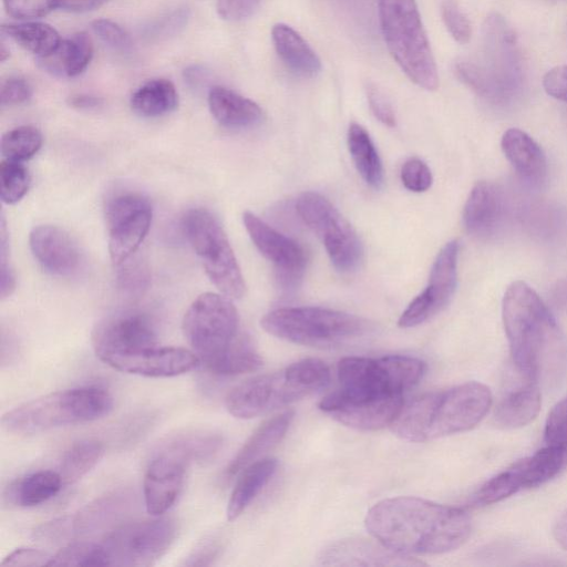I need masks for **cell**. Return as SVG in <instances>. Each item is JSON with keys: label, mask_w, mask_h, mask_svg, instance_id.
Here are the masks:
<instances>
[{"label": "cell", "mask_w": 567, "mask_h": 567, "mask_svg": "<svg viewBox=\"0 0 567 567\" xmlns=\"http://www.w3.org/2000/svg\"><path fill=\"white\" fill-rule=\"evenodd\" d=\"M491 405L492 393L485 384L466 382L403 404L391 430L403 440L424 442L474 427Z\"/></svg>", "instance_id": "3957f363"}, {"label": "cell", "mask_w": 567, "mask_h": 567, "mask_svg": "<svg viewBox=\"0 0 567 567\" xmlns=\"http://www.w3.org/2000/svg\"><path fill=\"white\" fill-rule=\"evenodd\" d=\"M261 0H217L216 9L220 18L228 21H241L259 7Z\"/></svg>", "instance_id": "f907efd6"}, {"label": "cell", "mask_w": 567, "mask_h": 567, "mask_svg": "<svg viewBox=\"0 0 567 567\" xmlns=\"http://www.w3.org/2000/svg\"><path fill=\"white\" fill-rule=\"evenodd\" d=\"M506 202L502 189L492 182H477L464 205L463 224L466 231L478 239L496 235L503 226Z\"/></svg>", "instance_id": "603a6c76"}, {"label": "cell", "mask_w": 567, "mask_h": 567, "mask_svg": "<svg viewBox=\"0 0 567 567\" xmlns=\"http://www.w3.org/2000/svg\"><path fill=\"white\" fill-rule=\"evenodd\" d=\"M0 197L4 204L20 202L30 187V174L23 163L2 159L0 164Z\"/></svg>", "instance_id": "60d3db41"}, {"label": "cell", "mask_w": 567, "mask_h": 567, "mask_svg": "<svg viewBox=\"0 0 567 567\" xmlns=\"http://www.w3.org/2000/svg\"><path fill=\"white\" fill-rule=\"evenodd\" d=\"M402 406L403 396L357 399L347 396L338 390L329 393L319 403V409L332 419L363 431L391 425Z\"/></svg>", "instance_id": "d6986e66"}, {"label": "cell", "mask_w": 567, "mask_h": 567, "mask_svg": "<svg viewBox=\"0 0 567 567\" xmlns=\"http://www.w3.org/2000/svg\"><path fill=\"white\" fill-rule=\"evenodd\" d=\"M553 533L557 543L567 550V509L555 523Z\"/></svg>", "instance_id": "94428289"}, {"label": "cell", "mask_w": 567, "mask_h": 567, "mask_svg": "<svg viewBox=\"0 0 567 567\" xmlns=\"http://www.w3.org/2000/svg\"><path fill=\"white\" fill-rule=\"evenodd\" d=\"M175 537V522L161 517L124 524L111 532L101 545L107 565L150 566L166 554Z\"/></svg>", "instance_id": "4fadbf2b"}, {"label": "cell", "mask_w": 567, "mask_h": 567, "mask_svg": "<svg viewBox=\"0 0 567 567\" xmlns=\"http://www.w3.org/2000/svg\"><path fill=\"white\" fill-rule=\"evenodd\" d=\"M208 107L213 117L228 128H248L262 117L257 103L224 86L209 90Z\"/></svg>", "instance_id": "83f0119b"}, {"label": "cell", "mask_w": 567, "mask_h": 567, "mask_svg": "<svg viewBox=\"0 0 567 567\" xmlns=\"http://www.w3.org/2000/svg\"><path fill=\"white\" fill-rule=\"evenodd\" d=\"M60 0H3L7 12L17 19L41 18L59 8Z\"/></svg>", "instance_id": "c3c4849f"}, {"label": "cell", "mask_w": 567, "mask_h": 567, "mask_svg": "<svg viewBox=\"0 0 567 567\" xmlns=\"http://www.w3.org/2000/svg\"><path fill=\"white\" fill-rule=\"evenodd\" d=\"M132 493L114 491L90 502L78 513L65 516L70 537L95 533L113 524L133 504Z\"/></svg>", "instance_id": "cb8c5ba5"}, {"label": "cell", "mask_w": 567, "mask_h": 567, "mask_svg": "<svg viewBox=\"0 0 567 567\" xmlns=\"http://www.w3.org/2000/svg\"><path fill=\"white\" fill-rule=\"evenodd\" d=\"M93 32L100 40L120 52H130L133 47L130 34L117 23L109 19H97L91 23Z\"/></svg>", "instance_id": "bcb514c9"}, {"label": "cell", "mask_w": 567, "mask_h": 567, "mask_svg": "<svg viewBox=\"0 0 567 567\" xmlns=\"http://www.w3.org/2000/svg\"><path fill=\"white\" fill-rule=\"evenodd\" d=\"M339 389L358 399L403 396L425 371L420 359L408 355L381 358L347 357L338 363Z\"/></svg>", "instance_id": "9c48e42d"}, {"label": "cell", "mask_w": 567, "mask_h": 567, "mask_svg": "<svg viewBox=\"0 0 567 567\" xmlns=\"http://www.w3.org/2000/svg\"><path fill=\"white\" fill-rule=\"evenodd\" d=\"M296 210L319 237L338 271L352 272L360 266L363 257L360 238L327 197L305 192L297 198Z\"/></svg>", "instance_id": "7c38bea8"}, {"label": "cell", "mask_w": 567, "mask_h": 567, "mask_svg": "<svg viewBox=\"0 0 567 567\" xmlns=\"http://www.w3.org/2000/svg\"><path fill=\"white\" fill-rule=\"evenodd\" d=\"M118 265V287L128 295H140L148 286L150 272L145 264L138 259H131Z\"/></svg>", "instance_id": "ee69618b"}, {"label": "cell", "mask_w": 567, "mask_h": 567, "mask_svg": "<svg viewBox=\"0 0 567 567\" xmlns=\"http://www.w3.org/2000/svg\"><path fill=\"white\" fill-rule=\"evenodd\" d=\"M367 96L374 116L386 126H395V114L385 95L375 85L369 84L367 86Z\"/></svg>", "instance_id": "816d5d0a"}, {"label": "cell", "mask_w": 567, "mask_h": 567, "mask_svg": "<svg viewBox=\"0 0 567 567\" xmlns=\"http://www.w3.org/2000/svg\"><path fill=\"white\" fill-rule=\"evenodd\" d=\"M104 363L130 374L171 378L194 370L200 361L193 351L155 346L138 352L109 358Z\"/></svg>", "instance_id": "ffe728a7"}, {"label": "cell", "mask_w": 567, "mask_h": 567, "mask_svg": "<svg viewBox=\"0 0 567 567\" xmlns=\"http://www.w3.org/2000/svg\"><path fill=\"white\" fill-rule=\"evenodd\" d=\"M1 31L37 59L50 55L62 41L53 27L42 22L3 24Z\"/></svg>", "instance_id": "e575fe53"}, {"label": "cell", "mask_w": 567, "mask_h": 567, "mask_svg": "<svg viewBox=\"0 0 567 567\" xmlns=\"http://www.w3.org/2000/svg\"><path fill=\"white\" fill-rule=\"evenodd\" d=\"M455 73L486 100L504 102L515 93L522 79L519 55L515 37L502 17L486 19L481 51L475 59L458 61Z\"/></svg>", "instance_id": "5b68a950"}, {"label": "cell", "mask_w": 567, "mask_h": 567, "mask_svg": "<svg viewBox=\"0 0 567 567\" xmlns=\"http://www.w3.org/2000/svg\"><path fill=\"white\" fill-rule=\"evenodd\" d=\"M32 87L30 83L19 76H11L1 83L0 102L1 105H18L30 100Z\"/></svg>", "instance_id": "681fc988"}, {"label": "cell", "mask_w": 567, "mask_h": 567, "mask_svg": "<svg viewBox=\"0 0 567 567\" xmlns=\"http://www.w3.org/2000/svg\"><path fill=\"white\" fill-rule=\"evenodd\" d=\"M385 45L406 76L420 87L439 85L435 60L415 0H379Z\"/></svg>", "instance_id": "52a82bcc"}, {"label": "cell", "mask_w": 567, "mask_h": 567, "mask_svg": "<svg viewBox=\"0 0 567 567\" xmlns=\"http://www.w3.org/2000/svg\"><path fill=\"white\" fill-rule=\"evenodd\" d=\"M458 248L456 240L443 246L433 262L427 286L402 312L399 327L422 324L449 305L457 285Z\"/></svg>", "instance_id": "2e32d148"}, {"label": "cell", "mask_w": 567, "mask_h": 567, "mask_svg": "<svg viewBox=\"0 0 567 567\" xmlns=\"http://www.w3.org/2000/svg\"><path fill=\"white\" fill-rule=\"evenodd\" d=\"M441 14L452 38L458 43H467L472 35V28L458 3L455 0H443Z\"/></svg>", "instance_id": "f6af8a7d"}, {"label": "cell", "mask_w": 567, "mask_h": 567, "mask_svg": "<svg viewBox=\"0 0 567 567\" xmlns=\"http://www.w3.org/2000/svg\"><path fill=\"white\" fill-rule=\"evenodd\" d=\"M277 460L261 458L247 466L238 478L227 504L228 520H235L269 483L277 471Z\"/></svg>", "instance_id": "4dcf8cb0"}, {"label": "cell", "mask_w": 567, "mask_h": 567, "mask_svg": "<svg viewBox=\"0 0 567 567\" xmlns=\"http://www.w3.org/2000/svg\"><path fill=\"white\" fill-rule=\"evenodd\" d=\"M93 58L90 37L80 32L63 39L50 55L38 59L40 66L60 78H74L81 74Z\"/></svg>", "instance_id": "f546056e"}, {"label": "cell", "mask_w": 567, "mask_h": 567, "mask_svg": "<svg viewBox=\"0 0 567 567\" xmlns=\"http://www.w3.org/2000/svg\"><path fill=\"white\" fill-rule=\"evenodd\" d=\"M543 86L548 95L567 102V64L549 70L544 75Z\"/></svg>", "instance_id": "11a10c76"}, {"label": "cell", "mask_w": 567, "mask_h": 567, "mask_svg": "<svg viewBox=\"0 0 567 567\" xmlns=\"http://www.w3.org/2000/svg\"><path fill=\"white\" fill-rule=\"evenodd\" d=\"M295 416L291 410L284 411L265 421L244 443L225 471L229 480L240 474L247 466L260 460L286 435Z\"/></svg>", "instance_id": "484cf974"}, {"label": "cell", "mask_w": 567, "mask_h": 567, "mask_svg": "<svg viewBox=\"0 0 567 567\" xmlns=\"http://www.w3.org/2000/svg\"><path fill=\"white\" fill-rule=\"evenodd\" d=\"M503 323L516 373L539 385L567 371V341L548 306L526 282H512L503 298Z\"/></svg>", "instance_id": "7a4b0ae2"}, {"label": "cell", "mask_w": 567, "mask_h": 567, "mask_svg": "<svg viewBox=\"0 0 567 567\" xmlns=\"http://www.w3.org/2000/svg\"><path fill=\"white\" fill-rule=\"evenodd\" d=\"M261 327L279 339L310 347H334L363 336L365 320L321 307L279 308L266 313Z\"/></svg>", "instance_id": "ba28073f"}, {"label": "cell", "mask_w": 567, "mask_h": 567, "mask_svg": "<svg viewBox=\"0 0 567 567\" xmlns=\"http://www.w3.org/2000/svg\"><path fill=\"white\" fill-rule=\"evenodd\" d=\"M110 0H60L59 8L69 12H87L100 8Z\"/></svg>", "instance_id": "6f0895ef"}, {"label": "cell", "mask_w": 567, "mask_h": 567, "mask_svg": "<svg viewBox=\"0 0 567 567\" xmlns=\"http://www.w3.org/2000/svg\"><path fill=\"white\" fill-rule=\"evenodd\" d=\"M208 72L199 66V65H192L185 69L184 71V78L185 80L192 84V85H198L207 79Z\"/></svg>", "instance_id": "6125c7cd"}, {"label": "cell", "mask_w": 567, "mask_h": 567, "mask_svg": "<svg viewBox=\"0 0 567 567\" xmlns=\"http://www.w3.org/2000/svg\"><path fill=\"white\" fill-rule=\"evenodd\" d=\"M502 151L516 173L529 183H540L547 174V161L542 147L527 133L507 130L501 141Z\"/></svg>", "instance_id": "4316f807"}, {"label": "cell", "mask_w": 567, "mask_h": 567, "mask_svg": "<svg viewBox=\"0 0 567 567\" xmlns=\"http://www.w3.org/2000/svg\"><path fill=\"white\" fill-rule=\"evenodd\" d=\"M324 566H420L422 561L388 546L365 539L348 538L327 546L319 555Z\"/></svg>", "instance_id": "7402d4cb"}, {"label": "cell", "mask_w": 567, "mask_h": 567, "mask_svg": "<svg viewBox=\"0 0 567 567\" xmlns=\"http://www.w3.org/2000/svg\"><path fill=\"white\" fill-rule=\"evenodd\" d=\"M101 543H72L52 556L49 566H106Z\"/></svg>", "instance_id": "ab89813d"}, {"label": "cell", "mask_w": 567, "mask_h": 567, "mask_svg": "<svg viewBox=\"0 0 567 567\" xmlns=\"http://www.w3.org/2000/svg\"><path fill=\"white\" fill-rule=\"evenodd\" d=\"M348 148L358 173L373 188H380L383 183V167L379 153L368 131L358 123H352L348 130Z\"/></svg>", "instance_id": "d6a6232c"}, {"label": "cell", "mask_w": 567, "mask_h": 567, "mask_svg": "<svg viewBox=\"0 0 567 567\" xmlns=\"http://www.w3.org/2000/svg\"><path fill=\"white\" fill-rule=\"evenodd\" d=\"M178 105L175 85L166 79H152L142 84L131 97L132 110L143 117H158Z\"/></svg>", "instance_id": "836d02e7"}, {"label": "cell", "mask_w": 567, "mask_h": 567, "mask_svg": "<svg viewBox=\"0 0 567 567\" xmlns=\"http://www.w3.org/2000/svg\"><path fill=\"white\" fill-rule=\"evenodd\" d=\"M1 274H0V290L1 297L6 298L10 296L16 288V278L13 270L8 260V239L4 219H1Z\"/></svg>", "instance_id": "db71d44e"}, {"label": "cell", "mask_w": 567, "mask_h": 567, "mask_svg": "<svg viewBox=\"0 0 567 567\" xmlns=\"http://www.w3.org/2000/svg\"><path fill=\"white\" fill-rule=\"evenodd\" d=\"M42 146L41 132L30 125L8 131L1 138V154L4 159L23 163L32 158Z\"/></svg>", "instance_id": "74e56055"}, {"label": "cell", "mask_w": 567, "mask_h": 567, "mask_svg": "<svg viewBox=\"0 0 567 567\" xmlns=\"http://www.w3.org/2000/svg\"><path fill=\"white\" fill-rule=\"evenodd\" d=\"M243 223L256 248L272 262L275 280L280 291H295L302 280L308 261L305 248L251 212L243 214Z\"/></svg>", "instance_id": "9a60e30c"}, {"label": "cell", "mask_w": 567, "mask_h": 567, "mask_svg": "<svg viewBox=\"0 0 567 567\" xmlns=\"http://www.w3.org/2000/svg\"><path fill=\"white\" fill-rule=\"evenodd\" d=\"M517 375L519 381L505 390L495 409V422L504 429H516L528 424L540 410V385Z\"/></svg>", "instance_id": "d4e9b609"}, {"label": "cell", "mask_w": 567, "mask_h": 567, "mask_svg": "<svg viewBox=\"0 0 567 567\" xmlns=\"http://www.w3.org/2000/svg\"><path fill=\"white\" fill-rule=\"evenodd\" d=\"M364 524L375 540L405 555L454 550L466 542L472 528L463 508L409 496L374 504Z\"/></svg>", "instance_id": "6da1fadb"}, {"label": "cell", "mask_w": 567, "mask_h": 567, "mask_svg": "<svg viewBox=\"0 0 567 567\" xmlns=\"http://www.w3.org/2000/svg\"><path fill=\"white\" fill-rule=\"evenodd\" d=\"M52 556L40 549L18 548L10 553L1 566H49Z\"/></svg>", "instance_id": "f5cc1de1"}, {"label": "cell", "mask_w": 567, "mask_h": 567, "mask_svg": "<svg viewBox=\"0 0 567 567\" xmlns=\"http://www.w3.org/2000/svg\"><path fill=\"white\" fill-rule=\"evenodd\" d=\"M238 326V312L230 299L205 292L185 312L182 328L193 352L214 372L241 336Z\"/></svg>", "instance_id": "30bf717a"}, {"label": "cell", "mask_w": 567, "mask_h": 567, "mask_svg": "<svg viewBox=\"0 0 567 567\" xmlns=\"http://www.w3.org/2000/svg\"><path fill=\"white\" fill-rule=\"evenodd\" d=\"M262 359L250 339L240 336L236 344L217 365L213 373L218 375H236L258 370Z\"/></svg>", "instance_id": "f35d334b"}, {"label": "cell", "mask_w": 567, "mask_h": 567, "mask_svg": "<svg viewBox=\"0 0 567 567\" xmlns=\"http://www.w3.org/2000/svg\"><path fill=\"white\" fill-rule=\"evenodd\" d=\"M63 486L59 472L38 471L13 481L6 491L7 501L20 507H33L54 497Z\"/></svg>", "instance_id": "1f68e13d"}, {"label": "cell", "mask_w": 567, "mask_h": 567, "mask_svg": "<svg viewBox=\"0 0 567 567\" xmlns=\"http://www.w3.org/2000/svg\"><path fill=\"white\" fill-rule=\"evenodd\" d=\"M329 381L330 370L323 361L302 359L237 384L227 394L225 405L235 417L252 419L320 391Z\"/></svg>", "instance_id": "277c9868"}, {"label": "cell", "mask_w": 567, "mask_h": 567, "mask_svg": "<svg viewBox=\"0 0 567 567\" xmlns=\"http://www.w3.org/2000/svg\"><path fill=\"white\" fill-rule=\"evenodd\" d=\"M185 456L189 462H206L220 450L223 437L208 431H186L168 436L161 443Z\"/></svg>", "instance_id": "8d00e7d4"}, {"label": "cell", "mask_w": 567, "mask_h": 567, "mask_svg": "<svg viewBox=\"0 0 567 567\" xmlns=\"http://www.w3.org/2000/svg\"><path fill=\"white\" fill-rule=\"evenodd\" d=\"M544 443L567 454V396L549 412L545 423Z\"/></svg>", "instance_id": "7bdbcfd3"}, {"label": "cell", "mask_w": 567, "mask_h": 567, "mask_svg": "<svg viewBox=\"0 0 567 567\" xmlns=\"http://www.w3.org/2000/svg\"><path fill=\"white\" fill-rule=\"evenodd\" d=\"M112 395L100 386L56 391L24 402L2 416L3 427L16 434H35L61 426L85 423L107 415Z\"/></svg>", "instance_id": "8992f818"}, {"label": "cell", "mask_w": 567, "mask_h": 567, "mask_svg": "<svg viewBox=\"0 0 567 567\" xmlns=\"http://www.w3.org/2000/svg\"><path fill=\"white\" fill-rule=\"evenodd\" d=\"M109 252L115 266L132 257L146 237L152 221V206L137 193H124L106 205Z\"/></svg>", "instance_id": "5bb4252c"}, {"label": "cell", "mask_w": 567, "mask_h": 567, "mask_svg": "<svg viewBox=\"0 0 567 567\" xmlns=\"http://www.w3.org/2000/svg\"><path fill=\"white\" fill-rule=\"evenodd\" d=\"M68 103L76 110H93L101 106L103 101L91 94H74L69 97Z\"/></svg>", "instance_id": "680465c9"}, {"label": "cell", "mask_w": 567, "mask_h": 567, "mask_svg": "<svg viewBox=\"0 0 567 567\" xmlns=\"http://www.w3.org/2000/svg\"><path fill=\"white\" fill-rule=\"evenodd\" d=\"M104 452L102 442L84 439L73 443L63 454L59 474L63 485L74 484L85 476L101 460Z\"/></svg>", "instance_id": "d590c367"}, {"label": "cell", "mask_w": 567, "mask_h": 567, "mask_svg": "<svg viewBox=\"0 0 567 567\" xmlns=\"http://www.w3.org/2000/svg\"><path fill=\"white\" fill-rule=\"evenodd\" d=\"M183 229L215 287L228 298H241L244 277L217 217L205 208H192L183 217Z\"/></svg>", "instance_id": "8fae6325"}, {"label": "cell", "mask_w": 567, "mask_h": 567, "mask_svg": "<svg viewBox=\"0 0 567 567\" xmlns=\"http://www.w3.org/2000/svg\"><path fill=\"white\" fill-rule=\"evenodd\" d=\"M271 38L277 54L291 72L302 78H315L320 72L318 55L291 27L275 24Z\"/></svg>", "instance_id": "f1b7e54d"}, {"label": "cell", "mask_w": 567, "mask_h": 567, "mask_svg": "<svg viewBox=\"0 0 567 567\" xmlns=\"http://www.w3.org/2000/svg\"><path fill=\"white\" fill-rule=\"evenodd\" d=\"M218 547L214 543L204 544L200 548L196 549L185 561L188 566L209 565L217 556Z\"/></svg>", "instance_id": "9f6ffc18"}, {"label": "cell", "mask_w": 567, "mask_h": 567, "mask_svg": "<svg viewBox=\"0 0 567 567\" xmlns=\"http://www.w3.org/2000/svg\"><path fill=\"white\" fill-rule=\"evenodd\" d=\"M30 249L39 265L49 274L72 276L81 264V251L64 229L52 225L34 227L29 236Z\"/></svg>", "instance_id": "44dd1931"}, {"label": "cell", "mask_w": 567, "mask_h": 567, "mask_svg": "<svg viewBox=\"0 0 567 567\" xmlns=\"http://www.w3.org/2000/svg\"><path fill=\"white\" fill-rule=\"evenodd\" d=\"M550 302L559 309H567V277L558 280L550 290Z\"/></svg>", "instance_id": "91938a15"}, {"label": "cell", "mask_w": 567, "mask_h": 567, "mask_svg": "<svg viewBox=\"0 0 567 567\" xmlns=\"http://www.w3.org/2000/svg\"><path fill=\"white\" fill-rule=\"evenodd\" d=\"M94 351L103 362L109 358L138 352L157 343L153 320L142 312H123L102 320L92 334Z\"/></svg>", "instance_id": "e0dca14e"}, {"label": "cell", "mask_w": 567, "mask_h": 567, "mask_svg": "<svg viewBox=\"0 0 567 567\" xmlns=\"http://www.w3.org/2000/svg\"><path fill=\"white\" fill-rule=\"evenodd\" d=\"M189 10L175 9L146 24L142 33L148 40H163L177 34L187 24Z\"/></svg>", "instance_id": "b9f144b4"}, {"label": "cell", "mask_w": 567, "mask_h": 567, "mask_svg": "<svg viewBox=\"0 0 567 567\" xmlns=\"http://www.w3.org/2000/svg\"><path fill=\"white\" fill-rule=\"evenodd\" d=\"M190 462L176 451L158 445L145 472L144 503L148 514L159 516L176 502Z\"/></svg>", "instance_id": "ac0fdd59"}, {"label": "cell", "mask_w": 567, "mask_h": 567, "mask_svg": "<svg viewBox=\"0 0 567 567\" xmlns=\"http://www.w3.org/2000/svg\"><path fill=\"white\" fill-rule=\"evenodd\" d=\"M403 186L414 193L427 190L433 182L430 167L420 158L412 157L404 162L401 168Z\"/></svg>", "instance_id": "7dc6e473"}]
</instances>
